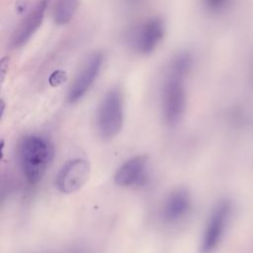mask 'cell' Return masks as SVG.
<instances>
[{
    "label": "cell",
    "mask_w": 253,
    "mask_h": 253,
    "mask_svg": "<svg viewBox=\"0 0 253 253\" xmlns=\"http://www.w3.org/2000/svg\"><path fill=\"white\" fill-rule=\"evenodd\" d=\"M90 175V164L86 159L74 158L65 162L58 170L54 185L63 194H71L83 187Z\"/></svg>",
    "instance_id": "cell-6"
},
{
    "label": "cell",
    "mask_w": 253,
    "mask_h": 253,
    "mask_svg": "<svg viewBox=\"0 0 253 253\" xmlns=\"http://www.w3.org/2000/svg\"><path fill=\"white\" fill-rule=\"evenodd\" d=\"M125 120V99L120 88L108 90L102 97L97 113L96 127L104 139H112L119 134Z\"/></svg>",
    "instance_id": "cell-2"
},
{
    "label": "cell",
    "mask_w": 253,
    "mask_h": 253,
    "mask_svg": "<svg viewBox=\"0 0 253 253\" xmlns=\"http://www.w3.org/2000/svg\"><path fill=\"white\" fill-rule=\"evenodd\" d=\"M104 62L105 56L101 51L92 52L84 60L67 93V101L70 104L77 103L90 91L101 73Z\"/></svg>",
    "instance_id": "cell-5"
},
{
    "label": "cell",
    "mask_w": 253,
    "mask_h": 253,
    "mask_svg": "<svg viewBox=\"0 0 253 253\" xmlns=\"http://www.w3.org/2000/svg\"><path fill=\"white\" fill-rule=\"evenodd\" d=\"M132 1H135V0H132Z\"/></svg>",
    "instance_id": "cell-14"
},
{
    "label": "cell",
    "mask_w": 253,
    "mask_h": 253,
    "mask_svg": "<svg viewBox=\"0 0 253 253\" xmlns=\"http://www.w3.org/2000/svg\"><path fill=\"white\" fill-rule=\"evenodd\" d=\"M49 2L50 0H38L26 14L10 38L12 48L22 47L34 37L43 22Z\"/></svg>",
    "instance_id": "cell-8"
},
{
    "label": "cell",
    "mask_w": 253,
    "mask_h": 253,
    "mask_svg": "<svg viewBox=\"0 0 253 253\" xmlns=\"http://www.w3.org/2000/svg\"><path fill=\"white\" fill-rule=\"evenodd\" d=\"M192 64H193L192 55L186 50H183L176 53L172 57V59L168 64L167 72L186 78V76L191 70Z\"/></svg>",
    "instance_id": "cell-12"
},
{
    "label": "cell",
    "mask_w": 253,
    "mask_h": 253,
    "mask_svg": "<svg viewBox=\"0 0 253 253\" xmlns=\"http://www.w3.org/2000/svg\"><path fill=\"white\" fill-rule=\"evenodd\" d=\"M230 213L229 204L225 201L218 203L212 210L203 232L200 251L211 253L219 244L226 227Z\"/></svg>",
    "instance_id": "cell-7"
},
{
    "label": "cell",
    "mask_w": 253,
    "mask_h": 253,
    "mask_svg": "<svg viewBox=\"0 0 253 253\" xmlns=\"http://www.w3.org/2000/svg\"><path fill=\"white\" fill-rule=\"evenodd\" d=\"M148 180V157L134 155L125 161L116 171L115 183L120 187H141Z\"/></svg>",
    "instance_id": "cell-9"
},
{
    "label": "cell",
    "mask_w": 253,
    "mask_h": 253,
    "mask_svg": "<svg viewBox=\"0 0 253 253\" xmlns=\"http://www.w3.org/2000/svg\"><path fill=\"white\" fill-rule=\"evenodd\" d=\"M191 195L186 188L173 190L166 198L162 207V218L167 223L181 221L191 209Z\"/></svg>",
    "instance_id": "cell-10"
},
{
    "label": "cell",
    "mask_w": 253,
    "mask_h": 253,
    "mask_svg": "<svg viewBox=\"0 0 253 253\" xmlns=\"http://www.w3.org/2000/svg\"><path fill=\"white\" fill-rule=\"evenodd\" d=\"M54 156L52 143L40 134L24 136L18 147L20 167L30 184L42 180Z\"/></svg>",
    "instance_id": "cell-1"
},
{
    "label": "cell",
    "mask_w": 253,
    "mask_h": 253,
    "mask_svg": "<svg viewBox=\"0 0 253 253\" xmlns=\"http://www.w3.org/2000/svg\"><path fill=\"white\" fill-rule=\"evenodd\" d=\"M79 4L80 0H55L51 10L53 22L59 26L68 24L74 18Z\"/></svg>",
    "instance_id": "cell-11"
},
{
    "label": "cell",
    "mask_w": 253,
    "mask_h": 253,
    "mask_svg": "<svg viewBox=\"0 0 253 253\" xmlns=\"http://www.w3.org/2000/svg\"><path fill=\"white\" fill-rule=\"evenodd\" d=\"M185 77L167 72L162 86L161 108L164 122L173 126L177 125L186 109Z\"/></svg>",
    "instance_id": "cell-3"
},
{
    "label": "cell",
    "mask_w": 253,
    "mask_h": 253,
    "mask_svg": "<svg viewBox=\"0 0 253 253\" xmlns=\"http://www.w3.org/2000/svg\"><path fill=\"white\" fill-rule=\"evenodd\" d=\"M165 23L159 17H151L137 25L129 34V45L139 54L153 52L165 36Z\"/></svg>",
    "instance_id": "cell-4"
},
{
    "label": "cell",
    "mask_w": 253,
    "mask_h": 253,
    "mask_svg": "<svg viewBox=\"0 0 253 253\" xmlns=\"http://www.w3.org/2000/svg\"><path fill=\"white\" fill-rule=\"evenodd\" d=\"M27 2H28V0H18L17 1V8L16 9L19 11V13L24 11L25 7L27 6Z\"/></svg>",
    "instance_id": "cell-13"
}]
</instances>
